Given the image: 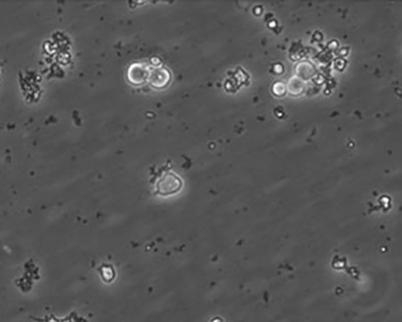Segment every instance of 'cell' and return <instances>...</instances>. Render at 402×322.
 Masks as SVG:
<instances>
[{"mask_svg":"<svg viewBox=\"0 0 402 322\" xmlns=\"http://www.w3.org/2000/svg\"><path fill=\"white\" fill-rule=\"evenodd\" d=\"M181 187V180L172 173L165 175L158 183V188L163 194L173 193Z\"/></svg>","mask_w":402,"mask_h":322,"instance_id":"cell-1","label":"cell"},{"mask_svg":"<svg viewBox=\"0 0 402 322\" xmlns=\"http://www.w3.org/2000/svg\"><path fill=\"white\" fill-rule=\"evenodd\" d=\"M152 85L153 87H163L168 83L170 79V75L166 70H158L152 75Z\"/></svg>","mask_w":402,"mask_h":322,"instance_id":"cell-2","label":"cell"},{"mask_svg":"<svg viewBox=\"0 0 402 322\" xmlns=\"http://www.w3.org/2000/svg\"><path fill=\"white\" fill-rule=\"evenodd\" d=\"M132 69L136 72V76L131 77V81H132L133 83L136 84H139V83H143L146 78V71L143 69L142 66H132Z\"/></svg>","mask_w":402,"mask_h":322,"instance_id":"cell-3","label":"cell"}]
</instances>
